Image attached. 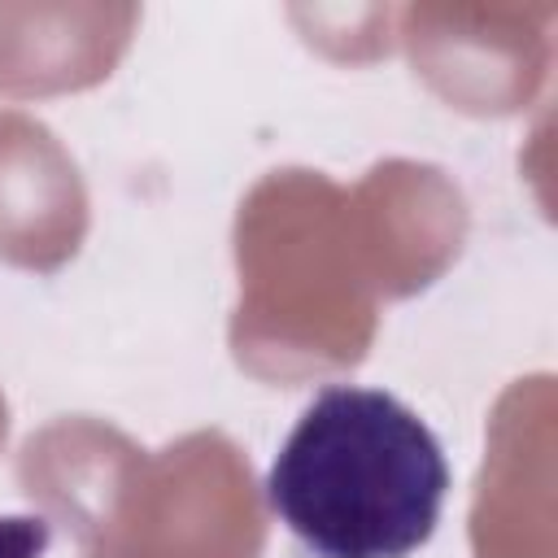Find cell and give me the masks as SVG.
<instances>
[{
  "label": "cell",
  "instance_id": "obj_1",
  "mask_svg": "<svg viewBox=\"0 0 558 558\" xmlns=\"http://www.w3.org/2000/svg\"><path fill=\"white\" fill-rule=\"evenodd\" d=\"M449 462L392 392L327 384L266 471V506L314 558H410L440 523Z\"/></svg>",
  "mask_w": 558,
  "mask_h": 558
},
{
  "label": "cell",
  "instance_id": "obj_2",
  "mask_svg": "<svg viewBox=\"0 0 558 558\" xmlns=\"http://www.w3.org/2000/svg\"><path fill=\"white\" fill-rule=\"evenodd\" d=\"M52 523L44 514H0V558H44Z\"/></svg>",
  "mask_w": 558,
  "mask_h": 558
}]
</instances>
